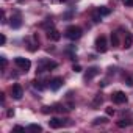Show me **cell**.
<instances>
[{"label": "cell", "mask_w": 133, "mask_h": 133, "mask_svg": "<svg viewBox=\"0 0 133 133\" xmlns=\"http://www.w3.org/2000/svg\"><path fill=\"white\" fill-rule=\"evenodd\" d=\"M102 102H103L102 94H97V96L94 97V100H92V107H94V108H97V107H100V105H102Z\"/></svg>", "instance_id": "5bb4252c"}, {"label": "cell", "mask_w": 133, "mask_h": 133, "mask_svg": "<svg viewBox=\"0 0 133 133\" xmlns=\"http://www.w3.org/2000/svg\"><path fill=\"white\" fill-rule=\"evenodd\" d=\"M63 83H64V80H63L61 77H55V78L50 80V89H52V91H58V89L63 86Z\"/></svg>", "instance_id": "52a82bcc"}, {"label": "cell", "mask_w": 133, "mask_h": 133, "mask_svg": "<svg viewBox=\"0 0 133 133\" xmlns=\"http://www.w3.org/2000/svg\"><path fill=\"white\" fill-rule=\"evenodd\" d=\"M127 86H130V88L133 86V78L131 77H127Z\"/></svg>", "instance_id": "603a6c76"}, {"label": "cell", "mask_w": 133, "mask_h": 133, "mask_svg": "<svg viewBox=\"0 0 133 133\" xmlns=\"http://www.w3.org/2000/svg\"><path fill=\"white\" fill-rule=\"evenodd\" d=\"M111 100H113L114 103H117V105L127 103V96H125V92H122V91H116V92L111 94Z\"/></svg>", "instance_id": "5b68a950"}, {"label": "cell", "mask_w": 133, "mask_h": 133, "mask_svg": "<svg viewBox=\"0 0 133 133\" xmlns=\"http://www.w3.org/2000/svg\"><path fill=\"white\" fill-rule=\"evenodd\" d=\"M11 96H13V99H16V100H21L22 99V96H24V89H22V86L21 85H13V88H11Z\"/></svg>", "instance_id": "8992f818"}, {"label": "cell", "mask_w": 133, "mask_h": 133, "mask_svg": "<svg viewBox=\"0 0 133 133\" xmlns=\"http://www.w3.org/2000/svg\"><path fill=\"white\" fill-rule=\"evenodd\" d=\"M97 74H99V68H96V66H94V68H89V69L86 71V74H85V80L89 82V80H92Z\"/></svg>", "instance_id": "9c48e42d"}, {"label": "cell", "mask_w": 133, "mask_h": 133, "mask_svg": "<svg viewBox=\"0 0 133 133\" xmlns=\"http://www.w3.org/2000/svg\"><path fill=\"white\" fill-rule=\"evenodd\" d=\"M33 88H36V89L42 91V89H44V85H41V82H39V80H35V82H33Z\"/></svg>", "instance_id": "ac0fdd59"}, {"label": "cell", "mask_w": 133, "mask_h": 133, "mask_svg": "<svg viewBox=\"0 0 133 133\" xmlns=\"http://www.w3.org/2000/svg\"><path fill=\"white\" fill-rule=\"evenodd\" d=\"M111 45H113V47H119V36H117V31H113V33H111Z\"/></svg>", "instance_id": "4fadbf2b"}, {"label": "cell", "mask_w": 133, "mask_h": 133, "mask_svg": "<svg viewBox=\"0 0 133 133\" xmlns=\"http://www.w3.org/2000/svg\"><path fill=\"white\" fill-rule=\"evenodd\" d=\"M130 124H133V122H130V121H124V119L117 122V125H119V127H127V125H130Z\"/></svg>", "instance_id": "d6986e66"}, {"label": "cell", "mask_w": 133, "mask_h": 133, "mask_svg": "<svg viewBox=\"0 0 133 133\" xmlns=\"http://www.w3.org/2000/svg\"><path fill=\"white\" fill-rule=\"evenodd\" d=\"M105 113H107L108 116H113V114H114V110H113L111 107H107V108H105Z\"/></svg>", "instance_id": "ffe728a7"}, {"label": "cell", "mask_w": 133, "mask_h": 133, "mask_svg": "<svg viewBox=\"0 0 133 133\" xmlns=\"http://www.w3.org/2000/svg\"><path fill=\"white\" fill-rule=\"evenodd\" d=\"M96 50L100 53H105L108 50V44H107V38L105 36H99L96 39Z\"/></svg>", "instance_id": "277c9868"}, {"label": "cell", "mask_w": 133, "mask_h": 133, "mask_svg": "<svg viewBox=\"0 0 133 133\" xmlns=\"http://www.w3.org/2000/svg\"><path fill=\"white\" fill-rule=\"evenodd\" d=\"M0 42H2V45L6 42V38H5V35H2V36H0Z\"/></svg>", "instance_id": "484cf974"}, {"label": "cell", "mask_w": 133, "mask_h": 133, "mask_svg": "<svg viewBox=\"0 0 133 133\" xmlns=\"http://www.w3.org/2000/svg\"><path fill=\"white\" fill-rule=\"evenodd\" d=\"M108 121H107V117H96L94 121H92V125H99V124H107Z\"/></svg>", "instance_id": "e0dca14e"}, {"label": "cell", "mask_w": 133, "mask_h": 133, "mask_svg": "<svg viewBox=\"0 0 133 133\" xmlns=\"http://www.w3.org/2000/svg\"><path fill=\"white\" fill-rule=\"evenodd\" d=\"M49 125H50V128H59V127H63V121L59 117H50Z\"/></svg>", "instance_id": "8fae6325"}, {"label": "cell", "mask_w": 133, "mask_h": 133, "mask_svg": "<svg viewBox=\"0 0 133 133\" xmlns=\"http://www.w3.org/2000/svg\"><path fill=\"white\" fill-rule=\"evenodd\" d=\"M97 13H99L100 16H108V14L111 13V10H110V8H107V6H100V8L97 10Z\"/></svg>", "instance_id": "9a60e30c"}, {"label": "cell", "mask_w": 133, "mask_h": 133, "mask_svg": "<svg viewBox=\"0 0 133 133\" xmlns=\"http://www.w3.org/2000/svg\"><path fill=\"white\" fill-rule=\"evenodd\" d=\"M14 63H16V66H17L19 69H22V71H25V72L31 68V63H30V59H28V58L17 56V58H14Z\"/></svg>", "instance_id": "3957f363"}, {"label": "cell", "mask_w": 133, "mask_h": 133, "mask_svg": "<svg viewBox=\"0 0 133 133\" xmlns=\"http://www.w3.org/2000/svg\"><path fill=\"white\" fill-rule=\"evenodd\" d=\"M47 38H49V39H52V41H59V39H61V33H59L56 28H53V27H52V28H49V30H47Z\"/></svg>", "instance_id": "ba28073f"}, {"label": "cell", "mask_w": 133, "mask_h": 133, "mask_svg": "<svg viewBox=\"0 0 133 133\" xmlns=\"http://www.w3.org/2000/svg\"><path fill=\"white\" fill-rule=\"evenodd\" d=\"M10 25H11L13 28H19V27L22 25V17H21V14H16V16H13V17H11V22H10Z\"/></svg>", "instance_id": "30bf717a"}, {"label": "cell", "mask_w": 133, "mask_h": 133, "mask_svg": "<svg viewBox=\"0 0 133 133\" xmlns=\"http://www.w3.org/2000/svg\"><path fill=\"white\" fill-rule=\"evenodd\" d=\"M56 63L55 61H50V59H47V58H44V59H41L39 61V64H38V71L36 72H45V71H52V69H55L56 68Z\"/></svg>", "instance_id": "7a4b0ae2"}, {"label": "cell", "mask_w": 133, "mask_h": 133, "mask_svg": "<svg viewBox=\"0 0 133 133\" xmlns=\"http://www.w3.org/2000/svg\"><path fill=\"white\" fill-rule=\"evenodd\" d=\"M8 116H10V117L14 116V111H13V110H8Z\"/></svg>", "instance_id": "4316f807"}, {"label": "cell", "mask_w": 133, "mask_h": 133, "mask_svg": "<svg viewBox=\"0 0 133 133\" xmlns=\"http://www.w3.org/2000/svg\"><path fill=\"white\" fill-rule=\"evenodd\" d=\"M13 130H14V131H25V128H24V127H21V125H16Z\"/></svg>", "instance_id": "cb8c5ba5"}, {"label": "cell", "mask_w": 133, "mask_h": 133, "mask_svg": "<svg viewBox=\"0 0 133 133\" xmlns=\"http://www.w3.org/2000/svg\"><path fill=\"white\" fill-rule=\"evenodd\" d=\"M82 35H83V30L80 27H77V25H69L68 28H66V31H64V36L68 39H71V41L80 39Z\"/></svg>", "instance_id": "6da1fadb"}, {"label": "cell", "mask_w": 133, "mask_h": 133, "mask_svg": "<svg viewBox=\"0 0 133 133\" xmlns=\"http://www.w3.org/2000/svg\"><path fill=\"white\" fill-rule=\"evenodd\" d=\"M6 64H8L6 58H5V56H2V69H5V68H6Z\"/></svg>", "instance_id": "7402d4cb"}, {"label": "cell", "mask_w": 133, "mask_h": 133, "mask_svg": "<svg viewBox=\"0 0 133 133\" xmlns=\"http://www.w3.org/2000/svg\"><path fill=\"white\" fill-rule=\"evenodd\" d=\"M72 71H74V72H82V66H80V64H74Z\"/></svg>", "instance_id": "44dd1931"}, {"label": "cell", "mask_w": 133, "mask_h": 133, "mask_svg": "<svg viewBox=\"0 0 133 133\" xmlns=\"http://www.w3.org/2000/svg\"><path fill=\"white\" fill-rule=\"evenodd\" d=\"M124 5L125 6H133V0H124Z\"/></svg>", "instance_id": "d4e9b609"}, {"label": "cell", "mask_w": 133, "mask_h": 133, "mask_svg": "<svg viewBox=\"0 0 133 133\" xmlns=\"http://www.w3.org/2000/svg\"><path fill=\"white\" fill-rule=\"evenodd\" d=\"M27 130H30V131H42V127L39 124H31V125L27 127Z\"/></svg>", "instance_id": "2e32d148"}, {"label": "cell", "mask_w": 133, "mask_h": 133, "mask_svg": "<svg viewBox=\"0 0 133 133\" xmlns=\"http://www.w3.org/2000/svg\"><path fill=\"white\" fill-rule=\"evenodd\" d=\"M131 44H133V36L128 33V31H125V38H124V49H130L131 47Z\"/></svg>", "instance_id": "7c38bea8"}]
</instances>
